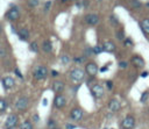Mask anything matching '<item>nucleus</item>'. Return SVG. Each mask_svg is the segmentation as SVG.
I'll return each instance as SVG.
<instances>
[{"label": "nucleus", "instance_id": "nucleus-1", "mask_svg": "<svg viewBox=\"0 0 149 129\" xmlns=\"http://www.w3.org/2000/svg\"><path fill=\"white\" fill-rule=\"evenodd\" d=\"M33 76L36 80H42L44 78H47L48 76V69L47 66H43V65H38L35 67L34 72H33Z\"/></svg>", "mask_w": 149, "mask_h": 129}, {"label": "nucleus", "instance_id": "nucleus-2", "mask_svg": "<svg viewBox=\"0 0 149 129\" xmlns=\"http://www.w3.org/2000/svg\"><path fill=\"white\" fill-rule=\"evenodd\" d=\"M104 93H105V89L104 87L100 85V84H93L91 86V94L95 98V99H100L104 96Z\"/></svg>", "mask_w": 149, "mask_h": 129}, {"label": "nucleus", "instance_id": "nucleus-3", "mask_svg": "<svg viewBox=\"0 0 149 129\" xmlns=\"http://www.w3.org/2000/svg\"><path fill=\"white\" fill-rule=\"evenodd\" d=\"M84 76H85V72L81 69H79V67L72 69L71 72H70V78L73 81H81L84 79Z\"/></svg>", "mask_w": 149, "mask_h": 129}, {"label": "nucleus", "instance_id": "nucleus-4", "mask_svg": "<svg viewBox=\"0 0 149 129\" xmlns=\"http://www.w3.org/2000/svg\"><path fill=\"white\" fill-rule=\"evenodd\" d=\"M121 127L123 129H133L135 127V119L132 115L126 116L122 121H121Z\"/></svg>", "mask_w": 149, "mask_h": 129}, {"label": "nucleus", "instance_id": "nucleus-5", "mask_svg": "<svg viewBox=\"0 0 149 129\" xmlns=\"http://www.w3.org/2000/svg\"><path fill=\"white\" fill-rule=\"evenodd\" d=\"M98 71H99V67H98V65H97L95 63H93V62H90V63H87V64L85 65V72H86L88 76H91V77H94V76L98 73Z\"/></svg>", "mask_w": 149, "mask_h": 129}, {"label": "nucleus", "instance_id": "nucleus-6", "mask_svg": "<svg viewBox=\"0 0 149 129\" xmlns=\"http://www.w3.org/2000/svg\"><path fill=\"white\" fill-rule=\"evenodd\" d=\"M130 62H132V64H133L136 69H142V67H144V65H146L144 59H143L141 56H139V55L133 56V57L130 58Z\"/></svg>", "mask_w": 149, "mask_h": 129}, {"label": "nucleus", "instance_id": "nucleus-7", "mask_svg": "<svg viewBox=\"0 0 149 129\" xmlns=\"http://www.w3.org/2000/svg\"><path fill=\"white\" fill-rule=\"evenodd\" d=\"M19 16H20V12H19V9H17L15 6H13V7L6 13V17H7L9 21H15V20L19 19Z\"/></svg>", "mask_w": 149, "mask_h": 129}, {"label": "nucleus", "instance_id": "nucleus-8", "mask_svg": "<svg viewBox=\"0 0 149 129\" xmlns=\"http://www.w3.org/2000/svg\"><path fill=\"white\" fill-rule=\"evenodd\" d=\"M28 103H29L28 98H27V96H21V98H19V100L15 102V107H16L17 110H24V109H27Z\"/></svg>", "mask_w": 149, "mask_h": 129}, {"label": "nucleus", "instance_id": "nucleus-9", "mask_svg": "<svg viewBox=\"0 0 149 129\" xmlns=\"http://www.w3.org/2000/svg\"><path fill=\"white\" fill-rule=\"evenodd\" d=\"M83 116H84V113H83V110L80 109V108H73L71 112H70V117H71V120H73V121H80L81 119H83Z\"/></svg>", "mask_w": 149, "mask_h": 129}, {"label": "nucleus", "instance_id": "nucleus-10", "mask_svg": "<svg viewBox=\"0 0 149 129\" xmlns=\"http://www.w3.org/2000/svg\"><path fill=\"white\" fill-rule=\"evenodd\" d=\"M85 22H86L87 24H90V26H95V24H98V22H99V16H98L97 14H94V13L87 14V15L85 16Z\"/></svg>", "mask_w": 149, "mask_h": 129}, {"label": "nucleus", "instance_id": "nucleus-11", "mask_svg": "<svg viewBox=\"0 0 149 129\" xmlns=\"http://www.w3.org/2000/svg\"><path fill=\"white\" fill-rule=\"evenodd\" d=\"M108 109H109L111 112H113V113L119 112V110L121 109V103H120V101L116 100V99L109 100V102H108Z\"/></svg>", "mask_w": 149, "mask_h": 129}, {"label": "nucleus", "instance_id": "nucleus-12", "mask_svg": "<svg viewBox=\"0 0 149 129\" xmlns=\"http://www.w3.org/2000/svg\"><path fill=\"white\" fill-rule=\"evenodd\" d=\"M65 103H66L65 96H63V95H61V94H58V95L55 96V99H54V105H55L56 108H63V107L65 106Z\"/></svg>", "mask_w": 149, "mask_h": 129}, {"label": "nucleus", "instance_id": "nucleus-13", "mask_svg": "<svg viewBox=\"0 0 149 129\" xmlns=\"http://www.w3.org/2000/svg\"><path fill=\"white\" fill-rule=\"evenodd\" d=\"M16 123H17V116L12 114L7 117V120L5 122V126H6V128H14L16 126Z\"/></svg>", "mask_w": 149, "mask_h": 129}, {"label": "nucleus", "instance_id": "nucleus-14", "mask_svg": "<svg viewBox=\"0 0 149 129\" xmlns=\"http://www.w3.org/2000/svg\"><path fill=\"white\" fill-rule=\"evenodd\" d=\"M102 49H104L105 52H114L115 49H116V45L112 41H106L102 44Z\"/></svg>", "mask_w": 149, "mask_h": 129}, {"label": "nucleus", "instance_id": "nucleus-15", "mask_svg": "<svg viewBox=\"0 0 149 129\" xmlns=\"http://www.w3.org/2000/svg\"><path fill=\"white\" fill-rule=\"evenodd\" d=\"M2 85H3V87H5L6 89H9V88L14 87L15 80H14L12 77H5V78L2 79Z\"/></svg>", "mask_w": 149, "mask_h": 129}, {"label": "nucleus", "instance_id": "nucleus-16", "mask_svg": "<svg viewBox=\"0 0 149 129\" xmlns=\"http://www.w3.org/2000/svg\"><path fill=\"white\" fill-rule=\"evenodd\" d=\"M64 87H65L64 83H63V81H59V80H56V81H54V84H52V88H54V91H55L56 93L63 92Z\"/></svg>", "mask_w": 149, "mask_h": 129}, {"label": "nucleus", "instance_id": "nucleus-17", "mask_svg": "<svg viewBox=\"0 0 149 129\" xmlns=\"http://www.w3.org/2000/svg\"><path fill=\"white\" fill-rule=\"evenodd\" d=\"M140 27L142 29V31L147 35H149V17L147 19H143L141 22H140Z\"/></svg>", "mask_w": 149, "mask_h": 129}, {"label": "nucleus", "instance_id": "nucleus-18", "mask_svg": "<svg viewBox=\"0 0 149 129\" xmlns=\"http://www.w3.org/2000/svg\"><path fill=\"white\" fill-rule=\"evenodd\" d=\"M17 35L20 37V40L22 41H27L29 38V30L27 28H21L19 31H17Z\"/></svg>", "mask_w": 149, "mask_h": 129}, {"label": "nucleus", "instance_id": "nucleus-19", "mask_svg": "<svg viewBox=\"0 0 149 129\" xmlns=\"http://www.w3.org/2000/svg\"><path fill=\"white\" fill-rule=\"evenodd\" d=\"M42 49H43V51H45V52H51V50H52V44H51V42H50V41H44L43 44H42Z\"/></svg>", "mask_w": 149, "mask_h": 129}, {"label": "nucleus", "instance_id": "nucleus-20", "mask_svg": "<svg viewBox=\"0 0 149 129\" xmlns=\"http://www.w3.org/2000/svg\"><path fill=\"white\" fill-rule=\"evenodd\" d=\"M20 129H33V123H31L30 121L26 120V121H23V122L21 123Z\"/></svg>", "mask_w": 149, "mask_h": 129}, {"label": "nucleus", "instance_id": "nucleus-21", "mask_svg": "<svg viewBox=\"0 0 149 129\" xmlns=\"http://www.w3.org/2000/svg\"><path fill=\"white\" fill-rule=\"evenodd\" d=\"M115 36H116V38H118L119 41H125V31H123V29L118 30V31L115 33Z\"/></svg>", "mask_w": 149, "mask_h": 129}, {"label": "nucleus", "instance_id": "nucleus-22", "mask_svg": "<svg viewBox=\"0 0 149 129\" xmlns=\"http://www.w3.org/2000/svg\"><path fill=\"white\" fill-rule=\"evenodd\" d=\"M148 99H149V92H148V91H146V92H143V93L141 94L140 102L144 103V102H147V101H148Z\"/></svg>", "mask_w": 149, "mask_h": 129}, {"label": "nucleus", "instance_id": "nucleus-23", "mask_svg": "<svg viewBox=\"0 0 149 129\" xmlns=\"http://www.w3.org/2000/svg\"><path fill=\"white\" fill-rule=\"evenodd\" d=\"M29 49L33 51V52H37L38 51V44H37V42H31L30 44H29Z\"/></svg>", "mask_w": 149, "mask_h": 129}, {"label": "nucleus", "instance_id": "nucleus-24", "mask_svg": "<svg viewBox=\"0 0 149 129\" xmlns=\"http://www.w3.org/2000/svg\"><path fill=\"white\" fill-rule=\"evenodd\" d=\"M92 50H93V53H94V55H99V53H101V52L104 51L102 45H95V46L92 48Z\"/></svg>", "mask_w": 149, "mask_h": 129}, {"label": "nucleus", "instance_id": "nucleus-25", "mask_svg": "<svg viewBox=\"0 0 149 129\" xmlns=\"http://www.w3.org/2000/svg\"><path fill=\"white\" fill-rule=\"evenodd\" d=\"M130 5L133 8H141V6H142V3L139 0H130Z\"/></svg>", "mask_w": 149, "mask_h": 129}, {"label": "nucleus", "instance_id": "nucleus-26", "mask_svg": "<svg viewBox=\"0 0 149 129\" xmlns=\"http://www.w3.org/2000/svg\"><path fill=\"white\" fill-rule=\"evenodd\" d=\"M6 108H7V103H6V101H5L3 99H0V113L5 112Z\"/></svg>", "mask_w": 149, "mask_h": 129}, {"label": "nucleus", "instance_id": "nucleus-27", "mask_svg": "<svg viewBox=\"0 0 149 129\" xmlns=\"http://www.w3.org/2000/svg\"><path fill=\"white\" fill-rule=\"evenodd\" d=\"M109 20H111V22H112L113 26H118V24H119V20H118V17H116L115 15L112 14V15L109 16Z\"/></svg>", "mask_w": 149, "mask_h": 129}, {"label": "nucleus", "instance_id": "nucleus-28", "mask_svg": "<svg viewBox=\"0 0 149 129\" xmlns=\"http://www.w3.org/2000/svg\"><path fill=\"white\" fill-rule=\"evenodd\" d=\"M70 62V57L68 56V55H62V57H61V63L62 64H68Z\"/></svg>", "mask_w": 149, "mask_h": 129}, {"label": "nucleus", "instance_id": "nucleus-29", "mask_svg": "<svg viewBox=\"0 0 149 129\" xmlns=\"http://www.w3.org/2000/svg\"><path fill=\"white\" fill-rule=\"evenodd\" d=\"M38 3H40V0H28V5L30 7H36L38 6Z\"/></svg>", "mask_w": 149, "mask_h": 129}, {"label": "nucleus", "instance_id": "nucleus-30", "mask_svg": "<svg viewBox=\"0 0 149 129\" xmlns=\"http://www.w3.org/2000/svg\"><path fill=\"white\" fill-rule=\"evenodd\" d=\"M123 44H125L126 46H132V45H133V41H132V38H129V37L125 38V41H123Z\"/></svg>", "mask_w": 149, "mask_h": 129}, {"label": "nucleus", "instance_id": "nucleus-31", "mask_svg": "<svg viewBox=\"0 0 149 129\" xmlns=\"http://www.w3.org/2000/svg\"><path fill=\"white\" fill-rule=\"evenodd\" d=\"M73 62L77 63V64H81L84 62V57H74L73 58Z\"/></svg>", "mask_w": 149, "mask_h": 129}, {"label": "nucleus", "instance_id": "nucleus-32", "mask_svg": "<svg viewBox=\"0 0 149 129\" xmlns=\"http://www.w3.org/2000/svg\"><path fill=\"white\" fill-rule=\"evenodd\" d=\"M119 66H120L121 69H126V67L128 66V62H126V60H121V62H119Z\"/></svg>", "mask_w": 149, "mask_h": 129}, {"label": "nucleus", "instance_id": "nucleus-33", "mask_svg": "<svg viewBox=\"0 0 149 129\" xmlns=\"http://www.w3.org/2000/svg\"><path fill=\"white\" fill-rule=\"evenodd\" d=\"M106 87H107V89L111 91V89L113 88V83H112L111 80H107V81H106Z\"/></svg>", "mask_w": 149, "mask_h": 129}, {"label": "nucleus", "instance_id": "nucleus-34", "mask_svg": "<svg viewBox=\"0 0 149 129\" xmlns=\"http://www.w3.org/2000/svg\"><path fill=\"white\" fill-rule=\"evenodd\" d=\"M49 128L51 129V128H55L56 127V121H54V120H49Z\"/></svg>", "mask_w": 149, "mask_h": 129}, {"label": "nucleus", "instance_id": "nucleus-35", "mask_svg": "<svg viewBox=\"0 0 149 129\" xmlns=\"http://www.w3.org/2000/svg\"><path fill=\"white\" fill-rule=\"evenodd\" d=\"M50 6H51V1H48V2H45V5H44V12L49 10V9H50Z\"/></svg>", "mask_w": 149, "mask_h": 129}, {"label": "nucleus", "instance_id": "nucleus-36", "mask_svg": "<svg viewBox=\"0 0 149 129\" xmlns=\"http://www.w3.org/2000/svg\"><path fill=\"white\" fill-rule=\"evenodd\" d=\"M15 74H16L20 79H22V78H23V76L21 74V72H20V70H19V69H15Z\"/></svg>", "mask_w": 149, "mask_h": 129}, {"label": "nucleus", "instance_id": "nucleus-37", "mask_svg": "<svg viewBox=\"0 0 149 129\" xmlns=\"http://www.w3.org/2000/svg\"><path fill=\"white\" fill-rule=\"evenodd\" d=\"M107 70H108V65H105V66H102V67H100V69H99V71H100V72H106Z\"/></svg>", "mask_w": 149, "mask_h": 129}, {"label": "nucleus", "instance_id": "nucleus-38", "mask_svg": "<svg viewBox=\"0 0 149 129\" xmlns=\"http://www.w3.org/2000/svg\"><path fill=\"white\" fill-rule=\"evenodd\" d=\"M149 76V72L148 71H143L142 73H141V78H146V77H148Z\"/></svg>", "mask_w": 149, "mask_h": 129}, {"label": "nucleus", "instance_id": "nucleus-39", "mask_svg": "<svg viewBox=\"0 0 149 129\" xmlns=\"http://www.w3.org/2000/svg\"><path fill=\"white\" fill-rule=\"evenodd\" d=\"M74 128H76V126H73L71 123H68L66 124V129H74Z\"/></svg>", "mask_w": 149, "mask_h": 129}, {"label": "nucleus", "instance_id": "nucleus-40", "mask_svg": "<svg viewBox=\"0 0 149 129\" xmlns=\"http://www.w3.org/2000/svg\"><path fill=\"white\" fill-rule=\"evenodd\" d=\"M6 55V52H5V50L3 49H0V57H3Z\"/></svg>", "mask_w": 149, "mask_h": 129}, {"label": "nucleus", "instance_id": "nucleus-41", "mask_svg": "<svg viewBox=\"0 0 149 129\" xmlns=\"http://www.w3.org/2000/svg\"><path fill=\"white\" fill-rule=\"evenodd\" d=\"M51 74H52V77H57V76H58V72H57V71H52Z\"/></svg>", "mask_w": 149, "mask_h": 129}, {"label": "nucleus", "instance_id": "nucleus-42", "mask_svg": "<svg viewBox=\"0 0 149 129\" xmlns=\"http://www.w3.org/2000/svg\"><path fill=\"white\" fill-rule=\"evenodd\" d=\"M34 120H35V121H38V120H40L38 114H35V115H34Z\"/></svg>", "mask_w": 149, "mask_h": 129}, {"label": "nucleus", "instance_id": "nucleus-43", "mask_svg": "<svg viewBox=\"0 0 149 129\" xmlns=\"http://www.w3.org/2000/svg\"><path fill=\"white\" fill-rule=\"evenodd\" d=\"M42 103H43V105L45 106V105L48 103V101H47V99H43V101H42Z\"/></svg>", "mask_w": 149, "mask_h": 129}, {"label": "nucleus", "instance_id": "nucleus-44", "mask_svg": "<svg viewBox=\"0 0 149 129\" xmlns=\"http://www.w3.org/2000/svg\"><path fill=\"white\" fill-rule=\"evenodd\" d=\"M146 6H147V7L149 8V2H146Z\"/></svg>", "mask_w": 149, "mask_h": 129}, {"label": "nucleus", "instance_id": "nucleus-45", "mask_svg": "<svg viewBox=\"0 0 149 129\" xmlns=\"http://www.w3.org/2000/svg\"><path fill=\"white\" fill-rule=\"evenodd\" d=\"M62 2H66V1H69V0H61Z\"/></svg>", "mask_w": 149, "mask_h": 129}, {"label": "nucleus", "instance_id": "nucleus-46", "mask_svg": "<svg viewBox=\"0 0 149 129\" xmlns=\"http://www.w3.org/2000/svg\"><path fill=\"white\" fill-rule=\"evenodd\" d=\"M51 129H59L58 127H55V128H51Z\"/></svg>", "mask_w": 149, "mask_h": 129}, {"label": "nucleus", "instance_id": "nucleus-47", "mask_svg": "<svg viewBox=\"0 0 149 129\" xmlns=\"http://www.w3.org/2000/svg\"><path fill=\"white\" fill-rule=\"evenodd\" d=\"M5 129H14V128H5Z\"/></svg>", "mask_w": 149, "mask_h": 129}, {"label": "nucleus", "instance_id": "nucleus-48", "mask_svg": "<svg viewBox=\"0 0 149 129\" xmlns=\"http://www.w3.org/2000/svg\"><path fill=\"white\" fill-rule=\"evenodd\" d=\"M0 30H1V27H0Z\"/></svg>", "mask_w": 149, "mask_h": 129}, {"label": "nucleus", "instance_id": "nucleus-49", "mask_svg": "<svg viewBox=\"0 0 149 129\" xmlns=\"http://www.w3.org/2000/svg\"><path fill=\"white\" fill-rule=\"evenodd\" d=\"M105 129H107V128H105Z\"/></svg>", "mask_w": 149, "mask_h": 129}, {"label": "nucleus", "instance_id": "nucleus-50", "mask_svg": "<svg viewBox=\"0 0 149 129\" xmlns=\"http://www.w3.org/2000/svg\"><path fill=\"white\" fill-rule=\"evenodd\" d=\"M112 129H114V128H112Z\"/></svg>", "mask_w": 149, "mask_h": 129}]
</instances>
